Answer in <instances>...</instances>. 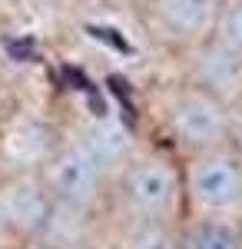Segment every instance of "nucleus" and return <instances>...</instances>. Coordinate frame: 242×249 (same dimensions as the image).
Returning <instances> with one entry per match:
<instances>
[{
    "label": "nucleus",
    "mask_w": 242,
    "mask_h": 249,
    "mask_svg": "<svg viewBox=\"0 0 242 249\" xmlns=\"http://www.w3.org/2000/svg\"><path fill=\"white\" fill-rule=\"evenodd\" d=\"M156 120L163 143L179 156L232 143V103L186 77L159 93Z\"/></svg>",
    "instance_id": "7ed1b4c3"
},
{
    "label": "nucleus",
    "mask_w": 242,
    "mask_h": 249,
    "mask_svg": "<svg viewBox=\"0 0 242 249\" xmlns=\"http://www.w3.org/2000/svg\"><path fill=\"white\" fill-rule=\"evenodd\" d=\"M37 173L50 190L56 213L100 223L110 213L113 170L83 136H63L37 160Z\"/></svg>",
    "instance_id": "f03ea898"
},
{
    "label": "nucleus",
    "mask_w": 242,
    "mask_h": 249,
    "mask_svg": "<svg viewBox=\"0 0 242 249\" xmlns=\"http://www.w3.org/2000/svg\"><path fill=\"white\" fill-rule=\"evenodd\" d=\"M176 249H242V230L236 219L186 216L176 226Z\"/></svg>",
    "instance_id": "6e6552de"
},
{
    "label": "nucleus",
    "mask_w": 242,
    "mask_h": 249,
    "mask_svg": "<svg viewBox=\"0 0 242 249\" xmlns=\"http://www.w3.org/2000/svg\"><path fill=\"white\" fill-rule=\"evenodd\" d=\"M113 249H176V226H120Z\"/></svg>",
    "instance_id": "1a4fd4ad"
},
{
    "label": "nucleus",
    "mask_w": 242,
    "mask_h": 249,
    "mask_svg": "<svg viewBox=\"0 0 242 249\" xmlns=\"http://www.w3.org/2000/svg\"><path fill=\"white\" fill-rule=\"evenodd\" d=\"M186 216L239 219L242 213V150L236 143L183 156Z\"/></svg>",
    "instance_id": "20e7f679"
},
{
    "label": "nucleus",
    "mask_w": 242,
    "mask_h": 249,
    "mask_svg": "<svg viewBox=\"0 0 242 249\" xmlns=\"http://www.w3.org/2000/svg\"><path fill=\"white\" fill-rule=\"evenodd\" d=\"M106 216L116 226H179L186 219L183 156L166 143L133 146L113 170Z\"/></svg>",
    "instance_id": "f257e3e1"
},
{
    "label": "nucleus",
    "mask_w": 242,
    "mask_h": 249,
    "mask_svg": "<svg viewBox=\"0 0 242 249\" xmlns=\"http://www.w3.org/2000/svg\"><path fill=\"white\" fill-rule=\"evenodd\" d=\"M183 57H186V73H183L186 80L219 93L229 103L242 100V57L232 47L209 37L203 43H196L192 50H186Z\"/></svg>",
    "instance_id": "0eeeda50"
},
{
    "label": "nucleus",
    "mask_w": 242,
    "mask_h": 249,
    "mask_svg": "<svg viewBox=\"0 0 242 249\" xmlns=\"http://www.w3.org/2000/svg\"><path fill=\"white\" fill-rule=\"evenodd\" d=\"M0 216L14 243L37 246L47 236L56 216V203L50 190L43 186L37 166H27V170L20 166L10 173L0 170Z\"/></svg>",
    "instance_id": "39448f33"
},
{
    "label": "nucleus",
    "mask_w": 242,
    "mask_h": 249,
    "mask_svg": "<svg viewBox=\"0 0 242 249\" xmlns=\"http://www.w3.org/2000/svg\"><path fill=\"white\" fill-rule=\"evenodd\" d=\"M7 243H14V239H10V230H7V223L0 216V246H7Z\"/></svg>",
    "instance_id": "ddd939ff"
},
{
    "label": "nucleus",
    "mask_w": 242,
    "mask_h": 249,
    "mask_svg": "<svg viewBox=\"0 0 242 249\" xmlns=\"http://www.w3.org/2000/svg\"><path fill=\"white\" fill-rule=\"evenodd\" d=\"M34 249H100V243L93 239V232H76V236H63V239H47Z\"/></svg>",
    "instance_id": "9b49d317"
},
{
    "label": "nucleus",
    "mask_w": 242,
    "mask_h": 249,
    "mask_svg": "<svg viewBox=\"0 0 242 249\" xmlns=\"http://www.w3.org/2000/svg\"><path fill=\"white\" fill-rule=\"evenodd\" d=\"M236 223H239V230H242V213H239V219H236Z\"/></svg>",
    "instance_id": "2eb2a0df"
},
{
    "label": "nucleus",
    "mask_w": 242,
    "mask_h": 249,
    "mask_svg": "<svg viewBox=\"0 0 242 249\" xmlns=\"http://www.w3.org/2000/svg\"><path fill=\"white\" fill-rule=\"evenodd\" d=\"M223 0H146V23L176 53L212 37Z\"/></svg>",
    "instance_id": "423d86ee"
},
{
    "label": "nucleus",
    "mask_w": 242,
    "mask_h": 249,
    "mask_svg": "<svg viewBox=\"0 0 242 249\" xmlns=\"http://www.w3.org/2000/svg\"><path fill=\"white\" fill-rule=\"evenodd\" d=\"M212 37L223 40L225 47H232L242 57V0H223L219 3V17H216Z\"/></svg>",
    "instance_id": "9d476101"
},
{
    "label": "nucleus",
    "mask_w": 242,
    "mask_h": 249,
    "mask_svg": "<svg viewBox=\"0 0 242 249\" xmlns=\"http://www.w3.org/2000/svg\"><path fill=\"white\" fill-rule=\"evenodd\" d=\"M0 249H34V246H27V243H7V246H0Z\"/></svg>",
    "instance_id": "4468645a"
},
{
    "label": "nucleus",
    "mask_w": 242,
    "mask_h": 249,
    "mask_svg": "<svg viewBox=\"0 0 242 249\" xmlns=\"http://www.w3.org/2000/svg\"><path fill=\"white\" fill-rule=\"evenodd\" d=\"M232 143L242 150V100L232 103Z\"/></svg>",
    "instance_id": "f8f14e48"
}]
</instances>
